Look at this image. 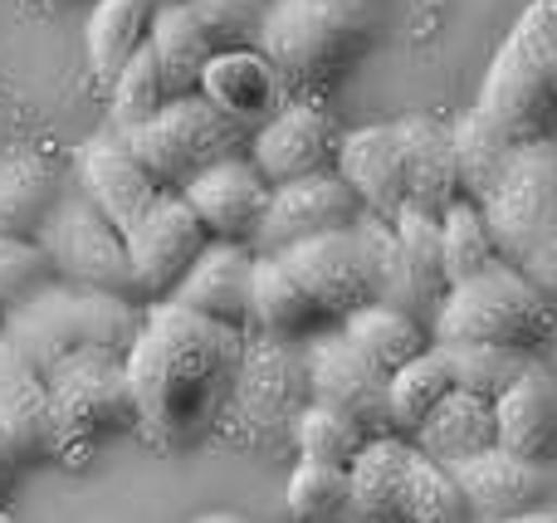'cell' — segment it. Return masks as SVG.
<instances>
[{
    "label": "cell",
    "instance_id": "obj_1",
    "mask_svg": "<svg viewBox=\"0 0 557 523\" xmlns=\"http://www.w3.org/2000/svg\"><path fill=\"white\" fill-rule=\"evenodd\" d=\"M235 372H240V328H225L176 299H152L127 348L137 431L166 450L201 446L221 421Z\"/></svg>",
    "mask_w": 557,
    "mask_h": 523
},
{
    "label": "cell",
    "instance_id": "obj_2",
    "mask_svg": "<svg viewBox=\"0 0 557 523\" xmlns=\"http://www.w3.org/2000/svg\"><path fill=\"white\" fill-rule=\"evenodd\" d=\"M470 117L504 147L557 137V0H533L513 20Z\"/></svg>",
    "mask_w": 557,
    "mask_h": 523
},
{
    "label": "cell",
    "instance_id": "obj_3",
    "mask_svg": "<svg viewBox=\"0 0 557 523\" xmlns=\"http://www.w3.org/2000/svg\"><path fill=\"white\" fill-rule=\"evenodd\" d=\"M474 201L490 215L504 260L557 303V137L513 147Z\"/></svg>",
    "mask_w": 557,
    "mask_h": 523
},
{
    "label": "cell",
    "instance_id": "obj_4",
    "mask_svg": "<svg viewBox=\"0 0 557 523\" xmlns=\"http://www.w3.org/2000/svg\"><path fill=\"white\" fill-rule=\"evenodd\" d=\"M0 328L15 338V348L35 362L39 372H54L59 362L78 358V352H108V358H127L137 328H143V299L103 289H78V284H45L29 294L20 309L0 319Z\"/></svg>",
    "mask_w": 557,
    "mask_h": 523
},
{
    "label": "cell",
    "instance_id": "obj_5",
    "mask_svg": "<svg viewBox=\"0 0 557 523\" xmlns=\"http://www.w3.org/2000/svg\"><path fill=\"white\" fill-rule=\"evenodd\" d=\"M372 35L367 0H270L260 49L288 88H333L367 54Z\"/></svg>",
    "mask_w": 557,
    "mask_h": 523
},
{
    "label": "cell",
    "instance_id": "obj_6",
    "mask_svg": "<svg viewBox=\"0 0 557 523\" xmlns=\"http://www.w3.org/2000/svg\"><path fill=\"white\" fill-rule=\"evenodd\" d=\"M557 303L529 274H519L509 260L494 270L460 279L445 289L441 313H435V343H494V348H529L539 352L553 338Z\"/></svg>",
    "mask_w": 557,
    "mask_h": 523
},
{
    "label": "cell",
    "instance_id": "obj_7",
    "mask_svg": "<svg viewBox=\"0 0 557 523\" xmlns=\"http://www.w3.org/2000/svg\"><path fill=\"white\" fill-rule=\"evenodd\" d=\"M49 382V456L64 465H84L98 440L123 426H137L133 387H127V358L108 352H78L45 372Z\"/></svg>",
    "mask_w": 557,
    "mask_h": 523
},
{
    "label": "cell",
    "instance_id": "obj_8",
    "mask_svg": "<svg viewBox=\"0 0 557 523\" xmlns=\"http://www.w3.org/2000/svg\"><path fill=\"white\" fill-rule=\"evenodd\" d=\"M123 137L133 142V152L143 157V166L166 191H182L206 166L250 152L255 127L235 123V117L221 113L206 94H186V98H172L162 113L147 117L143 127H133V133H123Z\"/></svg>",
    "mask_w": 557,
    "mask_h": 523
},
{
    "label": "cell",
    "instance_id": "obj_9",
    "mask_svg": "<svg viewBox=\"0 0 557 523\" xmlns=\"http://www.w3.org/2000/svg\"><path fill=\"white\" fill-rule=\"evenodd\" d=\"M35 240L45 245L49 264H54V279L78 284V289L143 299L137 294V274H133V254H127V235L84 191L59 196Z\"/></svg>",
    "mask_w": 557,
    "mask_h": 523
},
{
    "label": "cell",
    "instance_id": "obj_10",
    "mask_svg": "<svg viewBox=\"0 0 557 523\" xmlns=\"http://www.w3.org/2000/svg\"><path fill=\"white\" fill-rule=\"evenodd\" d=\"M386 387H392V372L367 358L343 328L318 333L308 343V391H313V401L343 411L367 436H396Z\"/></svg>",
    "mask_w": 557,
    "mask_h": 523
},
{
    "label": "cell",
    "instance_id": "obj_11",
    "mask_svg": "<svg viewBox=\"0 0 557 523\" xmlns=\"http://www.w3.org/2000/svg\"><path fill=\"white\" fill-rule=\"evenodd\" d=\"M362 215V201L337 166L298 176V182H284L270 191V211H264V225L255 235V254H284L288 245H304L327 231H347Z\"/></svg>",
    "mask_w": 557,
    "mask_h": 523
},
{
    "label": "cell",
    "instance_id": "obj_12",
    "mask_svg": "<svg viewBox=\"0 0 557 523\" xmlns=\"http://www.w3.org/2000/svg\"><path fill=\"white\" fill-rule=\"evenodd\" d=\"M74 166H78V191H84L123 235H133L137 225L147 221V211L166 196V186L147 172L143 157L133 152V142H127L113 123L98 127V133L78 147Z\"/></svg>",
    "mask_w": 557,
    "mask_h": 523
},
{
    "label": "cell",
    "instance_id": "obj_13",
    "mask_svg": "<svg viewBox=\"0 0 557 523\" xmlns=\"http://www.w3.org/2000/svg\"><path fill=\"white\" fill-rule=\"evenodd\" d=\"M206 245H211V231L201 225V215L186 206L182 191H166L162 201L147 211V221L127 235V254H133V274H137L143 303L172 299L176 284L201 260Z\"/></svg>",
    "mask_w": 557,
    "mask_h": 523
},
{
    "label": "cell",
    "instance_id": "obj_14",
    "mask_svg": "<svg viewBox=\"0 0 557 523\" xmlns=\"http://www.w3.org/2000/svg\"><path fill=\"white\" fill-rule=\"evenodd\" d=\"M284 264L318 299V309L327 313V323H343L347 313H357L362 303L376 299L362 225H347V231H327V235H313V240H304V245H288Z\"/></svg>",
    "mask_w": 557,
    "mask_h": 523
},
{
    "label": "cell",
    "instance_id": "obj_15",
    "mask_svg": "<svg viewBox=\"0 0 557 523\" xmlns=\"http://www.w3.org/2000/svg\"><path fill=\"white\" fill-rule=\"evenodd\" d=\"M343 137L333 113L318 103H284L274 117H264L250 137V162L264 172L270 186L298 182L313 172H333Z\"/></svg>",
    "mask_w": 557,
    "mask_h": 523
},
{
    "label": "cell",
    "instance_id": "obj_16",
    "mask_svg": "<svg viewBox=\"0 0 557 523\" xmlns=\"http://www.w3.org/2000/svg\"><path fill=\"white\" fill-rule=\"evenodd\" d=\"M270 191L264 172L250 162V152L225 157V162L206 166L201 176L182 186L186 206L201 215V225L211 231V240H231V245H250L264 225V211H270Z\"/></svg>",
    "mask_w": 557,
    "mask_h": 523
},
{
    "label": "cell",
    "instance_id": "obj_17",
    "mask_svg": "<svg viewBox=\"0 0 557 523\" xmlns=\"http://www.w3.org/2000/svg\"><path fill=\"white\" fill-rule=\"evenodd\" d=\"M455 480L465 489V505H470L474 523L484 519H513V514H529L548 499V465L529 456H513L504 446H490L480 456L460 460L450 465Z\"/></svg>",
    "mask_w": 557,
    "mask_h": 523
},
{
    "label": "cell",
    "instance_id": "obj_18",
    "mask_svg": "<svg viewBox=\"0 0 557 523\" xmlns=\"http://www.w3.org/2000/svg\"><path fill=\"white\" fill-rule=\"evenodd\" d=\"M172 299L225 323V328L255 323V250L250 245L211 240L201 250V260L186 270V279L176 284Z\"/></svg>",
    "mask_w": 557,
    "mask_h": 523
},
{
    "label": "cell",
    "instance_id": "obj_19",
    "mask_svg": "<svg viewBox=\"0 0 557 523\" xmlns=\"http://www.w3.org/2000/svg\"><path fill=\"white\" fill-rule=\"evenodd\" d=\"M337 172L347 176L367 215L396 221L406 211V152L396 123H372L347 133L343 152H337Z\"/></svg>",
    "mask_w": 557,
    "mask_h": 523
},
{
    "label": "cell",
    "instance_id": "obj_20",
    "mask_svg": "<svg viewBox=\"0 0 557 523\" xmlns=\"http://www.w3.org/2000/svg\"><path fill=\"white\" fill-rule=\"evenodd\" d=\"M284 88H288L284 74H278L274 59L264 54L260 45L221 49L201 74V94L245 127H260L264 117H274L278 108H284Z\"/></svg>",
    "mask_w": 557,
    "mask_h": 523
},
{
    "label": "cell",
    "instance_id": "obj_21",
    "mask_svg": "<svg viewBox=\"0 0 557 523\" xmlns=\"http://www.w3.org/2000/svg\"><path fill=\"white\" fill-rule=\"evenodd\" d=\"M396 133H401L406 152V206L445 215L465 196V172L450 127H441L435 117H401Z\"/></svg>",
    "mask_w": 557,
    "mask_h": 523
},
{
    "label": "cell",
    "instance_id": "obj_22",
    "mask_svg": "<svg viewBox=\"0 0 557 523\" xmlns=\"http://www.w3.org/2000/svg\"><path fill=\"white\" fill-rule=\"evenodd\" d=\"M0 431L25 460L49 456V382L0 328Z\"/></svg>",
    "mask_w": 557,
    "mask_h": 523
},
{
    "label": "cell",
    "instance_id": "obj_23",
    "mask_svg": "<svg viewBox=\"0 0 557 523\" xmlns=\"http://www.w3.org/2000/svg\"><path fill=\"white\" fill-rule=\"evenodd\" d=\"M494 416H499V446L513 456H529L539 465L557 460V377L548 368H529L499 401H494Z\"/></svg>",
    "mask_w": 557,
    "mask_h": 523
},
{
    "label": "cell",
    "instance_id": "obj_24",
    "mask_svg": "<svg viewBox=\"0 0 557 523\" xmlns=\"http://www.w3.org/2000/svg\"><path fill=\"white\" fill-rule=\"evenodd\" d=\"M411 446L421 450V456L441 460V465H460V460L499 446V416H494V401L450 387L441 401H435L431 416L421 421V431L411 436Z\"/></svg>",
    "mask_w": 557,
    "mask_h": 523
},
{
    "label": "cell",
    "instance_id": "obj_25",
    "mask_svg": "<svg viewBox=\"0 0 557 523\" xmlns=\"http://www.w3.org/2000/svg\"><path fill=\"white\" fill-rule=\"evenodd\" d=\"M416 446L406 436H372L357 460L347 465L352 475V505L343 523H401L406 470H411Z\"/></svg>",
    "mask_w": 557,
    "mask_h": 523
},
{
    "label": "cell",
    "instance_id": "obj_26",
    "mask_svg": "<svg viewBox=\"0 0 557 523\" xmlns=\"http://www.w3.org/2000/svg\"><path fill=\"white\" fill-rule=\"evenodd\" d=\"M327 323L318 299L298 284V274L284 264V254H255V328L278 343L313 338Z\"/></svg>",
    "mask_w": 557,
    "mask_h": 523
},
{
    "label": "cell",
    "instance_id": "obj_27",
    "mask_svg": "<svg viewBox=\"0 0 557 523\" xmlns=\"http://www.w3.org/2000/svg\"><path fill=\"white\" fill-rule=\"evenodd\" d=\"M157 10H162V0H98L94 5V15H88V69L103 88L133 64L137 49H147Z\"/></svg>",
    "mask_w": 557,
    "mask_h": 523
},
{
    "label": "cell",
    "instance_id": "obj_28",
    "mask_svg": "<svg viewBox=\"0 0 557 523\" xmlns=\"http://www.w3.org/2000/svg\"><path fill=\"white\" fill-rule=\"evenodd\" d=\"M59 201V172L45 152H0V235H39Z\"/></svg>",
    "mask_w": 557,
    "mask_h": 523
},
{
    "label": "cell",
    "instance_id": "obj_29",
    "mask_svg": "<svg viewBox=\"0 0 557 523\" xmlns=\"http://www.w3.org/2000/svg\"><path fill=\"white\" fill-rule=\"evenodd\" d=\"M337 328H343L372 362H382L386 372L406 368V362L421 358L425 348H435L431 323L416 319V313H406V309H392V303H376V299L362 303L357 313H347Z\"/></svg>",
    "mask_w": 557,
    "mask_h": 523
},
{
    "label": "cell",
    "instance_id": "obj_30",
    "mask_svg": "<svg viewBox=\"0 0 557 523\" xmlns=\"http://www.w3.org/2000/svg\"><path fill=\"white\" fill-rule=\"evenodd\" d=\"M152 49H157V64H162L172 98L201 94V74L215 59V49H211V39L201 35V25H196V15H191L186 0H172V5L157 10Z\"/></svg>",
    "mask_w": 557,
    "mask_h": 523
},
{
    "label": "cell",
    "instance_id": "obj_31",
    "mask_svg": "<svg viewBox=\"0 0 557 523\" xmlns=\"http://www.w3.org/2000/svg\"><path fill=\"white\" fill-rule=\"evenodd\" d=\"M455 387L450 362H445V348H425L421 358H411L406 368L392 372V387H386V407H392V431L411 440L421 431V421L435 411V401Z\"/></svg>",
    "mask_w": 557,
    "mask_h": 523
},
{
    "label": "cell",
    "instance_id": "obj_32",
    "mask_svg": "<svg viewBox=\"0 0 557 523\" xmlns=\"http://www.w3.org/2000/svg\"><path fill=\"white\" fill-rule=\"evenodd\" d=\"M441 245H445V279L450 284L474 279V274L494 270V264L504 260L490 215H484V206L474 201V196H460V201L441 215Z\"/></svg>",
    "mask_w": 557,
    "mask_h": 523
},
{
    "label": "cell",
    "instance_id": "obj_33",
    "mask_svg": "<svg viewBox=\"0 0 557 523\" xmlns=\"http://www.w3.org/2000/svg\"><path fill=\"white\" fill-rule=\"evenodd\" d=\"M445 362H450V377H455V387L460 391H474V397L499 401L504 391L523 377V372L539 368V352L494 348V343H450V348H445Z\"/></svg>",
    "mask_w": 557,
    "mask_h": 523
},
{
    "label": "cell",
    "instance_id": "obj_34",
    "mask_svg": "<svg viewBox=\"0 0 557 523\" xmlns=\"http://www.w3.org/2000/svg\"><path fill=\"white\" fill-rule=\"evenodd\" d=\"M401 523H474L470 505H465V489L450 465H441V460L416 450L411 470H406Z\"/></svg>",
    "mask_w": 557,
    "mask_h": 523
},
{
    "label": "cell",
    "instance_id": "obj_35",
    "mask_svg": "<svg viewBox=\"0 0 557 523\" xmlns=\"http://www.w3.org/2000/svg\"><path fill=\"white\" fill-rule=\"evenodd\" d=\"M172 103V88H166V74L157 64V49L147 39V49H137V59L123 69V74L108 84V123L117 133H133L143 127L147 117H157L162 108Z\"/></svg>",
    "mask_w": 557,
    "mask_h": 523
},
{
    "label": "cell",
    "instance_id": "obj_36",
    "mask_svg": "<svg viewBox=\"0 0 557 523\" xmlns=\"http://www.w3.org/2000/svg\"><path fill=\"white\" fill-rule=\"evenodd\" d=\"M288 514L298 523H343L352 505V475L347 465H318V460H298L288 475Z\"/></svg>",
    "mask_w": 557,
    "mask_h": 523
},
{
    "label": "cell",
    "instance_id": "obj_37",
    "mask_svg": "<svg viewBox=\"0 0 557 523\" xmlns=\"http://www.w3.org/2000/svg\"><path fill=\"white\" fill-rule=\"evenodd\" d=\"M294 440H298V460H318V465H352L357 450L367 446V431L357 421H347L343 411L308 401L294 421Z\"/></svg>",
    "mask_w": 557,
    "mask_h": 523
},
{
    "label": "cell",
    "instance_id": "obj_38",
    "mask_svg": "<svg viewBox=\"0 0 557 523\" xmlns=\"http://www.w3.org/2000/svg\"><path fill=\"white\" fill-rule=\"evenodd\" d=\"M45 284H54V264H49L45 245L35 235H0V319Z\"/></svg>",
    "mask_w": 557,
    "mask_h": 523
},
{
    "label": "cell",
    "instance_id": "obj_39",
    "mask_svg": "<svg viewBox=\"0 0 557 523\" xmlns=\"http://www.w3.org/2000/svg\"><path fill=\"white\" fill-rule=\"evenodd\" d=\"M201 25V35L211 39V49H250L260 45V29H264V10L270 0H186Z\"/></svg>",
    "mask_w": 557,
    "mask_h": 523
},
{
    "label": "cell",
    "instance_id": "obj_40",
    "mask_svg": "<svg viewBox=\"0 0 557 523\" xmlns=\"http://www.w3.org/2000/svg\"><path fill=\"white\" fill-rule=\"evenodd\" d=\"M20 460H25V456H20V450L10 446V436L0 431V505H5V495L15 489V470H20Z\"/></svg>",
    "mask_w": 557,
    "mask_h": 523
},
{
    "label": "cell",
    "instance_id": "obj_41",
    "mask_svg": "<svg viewBox=\"0 0 557 523\" xmlns=\"http://www.w3.org/2000/svg\"><path fill=\"white\" fill-rule=\"evenodd\" d=\"M484 523H557V509H529V514H513V519H484Z\"/></svg>",
    "mask_w": 557,
    "mask_h": 523
},
{
    "label": "cell",
    "instance_id": "obj_42",
    "mask_svg": "<svg viewBox=\"0 0 557 523\" xmlns=\"http://www.w3.org/2000/svg\"><path fill=\"white\" fill-rule=\"evenodd\" d=\"M196 523H245V519L240 514H201Z\"/></svg>",
    "mask_w": 557,
    "mask_h": 523
},
{
    "label": "cell",
    "instance_id": "obj_43",
    "mask_svg": "<svg viewBox=\"0 0 557 523\" xmlns=\"http://www.w3.org/2000/svg\"><path fill=\"white\" fill-rule=\"evenodd\" d=\"M0 523H15V519H10V514H5V505H0Z\"/></svg>",
    "mask_w": 557,
    "mask_h": 523
},
{
    "label": "cell",
    "instance_id": "obj_44",
    "mask_svg": "<svg viewBox=\"0 0 557 523\" xmlns=\"http://www.w3.org/2000/svg\"><path fill=\"white\" fill-rule=\"evenodd\" d=\"M162 5H172V0H162Z\"/></svg>",
    "mask_w": 557,
    "mask_h": 523
}]
</instances>
